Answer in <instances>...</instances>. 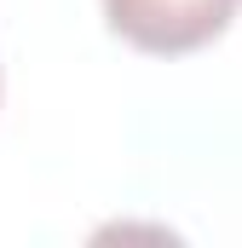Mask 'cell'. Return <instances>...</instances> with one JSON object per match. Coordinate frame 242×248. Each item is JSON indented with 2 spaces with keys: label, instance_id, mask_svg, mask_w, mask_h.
Segmentation results:
<instances>
[{
  "label": "cell",
  "instance_id": "6da1fadb",
  "mask_svg": "<svg viewBox=\"0 0 242 248\" xmlns=\"http://www.w3.org/2000/svg\"><path fill=\"white\" fill-rule=\"evenodd\" d=\"M237 0H104V17L138 52H190L231 23Z\"/></svg>",
  "mask_w": 242,
  "mask_h": 248
}]
</instances>
